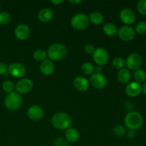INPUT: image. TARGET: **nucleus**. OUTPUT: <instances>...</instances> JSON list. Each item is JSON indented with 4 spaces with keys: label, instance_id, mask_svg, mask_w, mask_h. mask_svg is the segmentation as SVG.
<instances>
[{
    "label": "nucleus",
    "instance_id": "c756f323",
    "mask_svg": "<svg viewBox=\"0 0 146 146\" xmlns=\"http://www.w3.org/2000/svg\"><path fill=\"white\" fill-rule=\"evenodd\" d=\"M137 10L138 12L146 15V0H141L137 4Z\"/></svg>",
    "mask_w": 146,
    "mask_h": 146
},
{
    "label": "nucleus",
    "instance_id": "a878e982",
    "mask_svg": "<svg viewBox=\"0 0 146 146\" xmlns=\"http://www.w3.org/2000/svg\"><path fill=\"white\" fill-rule=\"evenodd\" d=\"M113 66L115 68L118 70H121L122 68H123L124 66L125 65V60L123 59L121 57H115L113 60L112 62Z\"/></svg>",
    "mask_w": 146,
    "mask_h": 146
},
{
    "label": "nucleus",
    "instance_id": "ddd939ff",
    "mask_svg": "<svg viewBox=\"0 0 146 146\" xmlns=\"http://www.w3.org/2000/svg\"><path fill=\"white\" fill-rule=\"evenodd\" d=\"M27 115L31 121H38L44 116V110L39 106H31L27 111Z\"/></svg>",
    "mask_w": 146,
    "mask_h": 146
},
{
    "label": "nucleus",
    "instance_id": "c9c22d12",
    "mask_svg": "<svg viewBox=\"0 0 146 146\" xmlns=\"http://www.w3.org/2000/svg\"><path fill=\"white\" fill-rule=\"evenodd\" d=\"M51 3H52V4H56V5H58V4H61V3H63L64 2V1H63V0H53V1H51Z\"/></svg>",
    "mask_w": 146,
    "mask_h": 146
},
{
    "label": "nucleus",
    "instance_id": "f704fd0d",
    "mask_svg": "<svg viewBox=\"0 0 146 146\" xmlns=\"http://www.w3.org/2000/svg\"><path fill=\"white\" fill-rule=\"evenodd\" d=\"M127 135H128V138H133L135 137V133L134 132V131H128V133H127Z\"/></svg>",
    "mask_w": 146,
    "mask_h": 146
},
{
    "label": "nucleus",
    "instance_id": "58836bf2",
    "mask_svg": "<svg viewBox=\"0 0 146 146\" xmlns=\"http://www.w3.org/2000/svg\"><path fill=\"white\" fill-rule=\"evenodd\" d=\"M41 146H48V145H41Z\"/></svg>",
    "mask_w": 146,
    "mask_h": 146
},
{
    "label": "nucleus",
    "instance_id": "6ab92c4d",
    "mask_svg": "<svg viewBox=\"0 0 146 146\" xmlns=\"http://www.w3.org/2000/svg\"><path fill=\"white\" fill-rule=\"evenodd\" d=\"M65 137L67 141L71 143L76 142L79 138V132L77 129L74 128H68L66 130Z\"/></svg>",
    "mask_w": 146,
    "mask_h": 146
},
{
    "label": "nucleus",
    "instance_id": "f3484780",
    "mask_svg": "<svg viewBox=\"0 0 146 146\" xmlns=\"http://www.w3.org/2000/svg\"><path fill=\"white\" fill-rule=\"evenodd\" d=\"M55 68L54 64L51 60H44L40 65V71L44 76H49L53 74Z\"/></svg>",
    "mask_w": 146,
    "mask_h": 146
},
{
    "label": "nucleus",
    "instance_id": "a211bd4d",
    "mask_svg": "<svg viewBox=\"0 0 146 146\" xmlns=\"http://www.w3.org/2000/svg\"><path fill=\"white\" fill-rule=\"evenodd\" d=\"M54 17V12L51 9L44 8L40 10L38 14V19L43 23H47Z\"/></svg>",
    "mask_w": 146,
    "mask_h": 146
},
{
    "label": "nucleus",
    "instance_id": "bb28decb",
    "mask_svg": "<svg viewBox=\"0 0 146 146\" xmlns=\"http://www.w3.org/2000/svg\"><path fill=\"white\" fill-rule=\"evenodd\" d=\"M113 133L118 137H123L126 133L125 128L122 125H116L113 128Z\"/></svg>",
    "mask_w": 146,
    "mask_h": 146
},
{
    "label": "nucleus",
    "instance_id": "dca6fc26",
    "mask_svg": "<svg viewBox=\"0 0 146 146\" xmlns=\"http://www.w3.org/2000/svg\"><path fill=\"white\" fill-rule=\"evenodd\" d=\"M74 86L76 90L84 92L89 88V81L84 76H77L74 81Z\"/></svg>",
    "mask_w": 146,
    "mask_h": 146
},
{
    "label": "nucleus",
    "instance_id": "7c9ffc66",
    "mask_svg": "<svg viewBox=\"0 0 146 146\" xmlns=\"http://www.w3.org/2000/svg\"><path fill=\"white\" fill-rule=\"evenodd\" d=\"M135 31L139 34H145L146 33V22L141 21L138 23L135 27Z\"/></svg>",
    "mask_w": 146,
    "mask_h": 146
},
{
    "label": "nucleus",
    "instance_id": "393cba45",
    "mask_svg": "<svg viewBox=\"0 0 146 146\" xmlns=\"http://www.w3.org/2000/svg\"><path fill=\"white\" fill-rule=\"evenodd\" d=\"M81 71L83 74L86 75H92L94 72V66L91 63L86 62L84 63L81 66Z\"/></svg>",
    "mask_w": 146,
    "mask_h": 146
},
{
    "label": "nucleus",
    "instance_id": "e433bc0d",
    "mask_svg": "<svg viewBox=\"0 0 146 146\" xmlns=\"http://www.w3.org/2000/svg\"><path fill=\"white\" fill-rule=\"evenodd\" d=\"M142 91L143 92V94L146 96V81H145L144 84L142 86Z\"/></svg>",
    "mask_w": 146,
    "mask_h": 146
},
{
    "label": "nucleus",
    "instance_id": "2f4dec72",
    "mask_svg": "<svg viewBox=\"0 0 146 146\" xmlns=\"http://www.w3.org/2000/svg\"><path fill=\"white\" fill-rule=\"evenodd\" d=\"M95 47L92 44H87L84 47V51L87 54H93L95 51Z\"/></svg>",
    "mask_w": 146,
    "mask_h": 146
},
{
    "label": "nucleus",
    "instance_id": "4be33fe9",
    "mask_svg": "<svg viewBox=\"0 0 146 146\" xmlns=\"http://www.w3.org/2000/svg\"><path fill=\"white\" fill-rule=\"evenodd\" d=\"M89 20L92 24L95 25H100L104 21V16L98 11H94L90 14Z\"/></svg>",
    "mask_w": 146,
    "mask_h": 146
},
{
    "label": "nucleus",
    "instance_id": "6e6552de",
    "mask_svg": "<svg viewBox=\"0 0 146 146\" xmlns=\"http://www.w3.org/2000/svg\"><path fill=\"white\" fill-rule=\"evenodd\" d=\"M118 37L121 40L125 41H131L134 38L135 36V31L132 27L125 25L121 27L118 31Z\"/></svg>",
    "mask_w": 146,
    "mask_h": 146
},
{
    "label": "nucleus",
    "instance_id": "4468645a",
    "mask_svg": "<svg viewBox=\"0 0 146 146\" xmlns=\"http://www.w3.org/2000/svg\"><path fill=\"white\" fill-rule=\"evenodd\" d=\"M30 29L27 25L24 24H19L14 30V34L15 36L18 38L19 40H24L27 39L30 36Z\"/></svg>",
    "mask_w": 146,
    "mask_h": 146
},
{
    "label": "nucleus",
    "instance_id": "9d476101",
    "mask_svg": "<svg viewBox=\"0 0 146 146\" xmlns=\"http://www.w3.org/2000/svg\"><path fill=\"white\" fill-rule=\"evenodd\" d=\"M90 83L94 88L102 89L107 84V79L102 74H93L90 78Z\"/></svg>",
    "mask_w": 146,
    "mask_h": 146
},
{
    "label": "nucleus",
    "instance_id": "0eeeda50",
    "mask_svg": "<svg viewBox=\"0 0 146 146\" xmlns=\"http://www.w3.org/2000/svg\"><path fill=\"white\" fill-rule=\"evenodd\" d=\"M125 65L128 69L136 71L142 65V57L137 53H133L127 57Z\"/></svg>",
    "mask_w": 146,
    "mask_h": 146
},
{
    "label": "nucleus",
    "instance_id": "72a5a7b5",
    "mask_svg": "<svg viewBox=\"0 0 146 146\" xmlns=\"http://www.w3.org/2000/svg\"><path fill=\"white\" fill-rule=\"evenodd\" d=\"M94 71H95V74H101L102 67L101 66H96V67H94Z\"/></svg>",
    "mask_w": 146,
    "mask_h": 146
},
{
    "label": "nucleus",
    "instance_id": "f8f14e48",
    "mask_svg": "<svg viewBox=\"0 0 146 146\" xmlns=\"http://www.w3.org/2000/svg\"><path fill=\"white\" fill-rule=\"evenodd\" d=\"M8 71L15 78H22L26 74V68L20 63H12L9 66Z\"/></svg>",
    "mask_w": 146,
    "mask_h": 146
},
{
    "label": "nucleus",
    "instance_id": "f03ea898",
    "mask_svg": "<svg viewBox=\"0 0 146 146\" xmlns=\"http://www.w3.org/2000/svg\"><path fill=\"white\" fill-rule=\"evenodd\" d=\"M125 125L130 131H135L142 126L143 118L142 115L136 111H131L125 115L124 118Z\"/></svg>",
    "mask_w": 146,
    "mask_h": 146
},
{
    "label": "nucleus",
    "instance_id": "aec40b11",
    "mask_svg": "<svg viewBox=\"0 0 146 146\" xmlns=\"http://www.w3.org/2000/svg\"><path fill=\"white\" fill-rule=\"evenodd\" d=\"M117 78L118 80L122 84H126L131 80V72L127 68H122L119 70L117 74Z\"/></svg>",
    "mask_w": 146,
    "mask_h": 146
},
{
    "label": "nucleus",
    "instance_id": "20e7f679",
    "mask_svg": "<svg viewBox=\"0 0 146 146\" xmlns=\"http://www.w3.org/2000/svg\"><path fill=\"white\" fill-rule=\"evenodd\" d=\"M4 105L10 111H17L22 105V98L19 93L13 91L5 97Z\"/></svg>",
    "mask_w": 146,
    "mask_h": 146
},
{
    "label": "nucleus",
    "instance_id": "5701e85b",
    "mask_svg": "<svg viewBox=\"0 0 146 146\" xmlns=\"http://www.w3.org/2000/svg\"><path fill=\"white\" fill-rule=\"evenodd\" d=\"M48 55H47V51L46 50L42 49V48H39L34 51V54H33V57L34 59L36 61H44L47 58Z\"/></svg>",
    "mask_w": 146,
    "mask_h": 146
},
{
    "label": "nucleus",
    "instance_id": "2eb2a0df",
    "mask_svg": "<svg viewBox=\"0 0 146 146\" xmlns=\"http://www.w3.org/2000/svg\"><path fill=\"white\" fill-rule=\"evenodd\" d=\"M125 91L128 96L136 97L142 92V86L135 81H133L127 84Z\"/></svg>",
    "mask_w": 146,
    "mask_h": 146
},
{
    "label": "nucleus",
    "instance_id": "b1692460",
    "mask_svg": "<svg viewBox=\"0 0 146 146\" xmlns=\"http://www.w3.org/2000/svg\"><path fill=\"white\" fill-rule=\"evenodd\" d=\"M133 78L135 82L138 84L145 82L146 80V72L143 69L136 70L133 74Z\"/></svg>",
    "mask_w": 146,
    "mask_h": 146
},
{
    "label": "nucleus",
    "instance_id": "1a4fd4ad",
    "mask_svg": "<svg viewBox=\"0 0 146 146\" xmlns=\"http://www.w3.org/2000/svg\"><path fill=\"white\" fill-rule=\"evenodd\" d=\"M34 84L29 78H21L15 86L17 93L21 94H28L32 90Z\"/></svg>",
    "mask_w": 146,
    "mask_h": 146
},
{
    "label": "nucleus",
    "instance_id": "4c0bfd02",
    "mask_svg": "<svg viewBox=\"0 0 146 146\" xmlns=\"http://www.w3.org/2000/svg\"><path fill=\"white\" fill-rule=\"evenodd\" d=\"M68 2L71 3V4H79L81 2V0H77V1H68Z\"/></svg>",
    "mask_w": 146,
    "mask_h": 146
},
{
    "label": "nucleus",
    "instance_id": "7ed1b4c3",
    "mask_svg": "<svg viewBox=\"0 0 146 146\" xmlns=\"http://www.w3.org/2000/svg\"><path fill=\"white\" fill-rule=\"evenodd\" d=\"M66 48L61 43H54L48 48L47 55L52 61H60L66 55Z\"/></svg>",
    "mask_w": 146,
    "mask_h": 146
},
{
    "label": "nucleus",
    "instance_id": "f257e3e1",
    "mask_svg": "<svg viewBox=\"0 0 146 146\" xmlns=\"http://www.w3.org/2000/svg\"><path fill=\"white\" fill-rule=\"evenodd\" d=\"M72 123L71 116L65 112H57L51 118V124L58 130H66Z\"/></svg>",
    "mask_w": 146,
    "mask_h": 146
},
{
    "label": "nucleus",
    "instance_id": "39448f33",
    "mask_svg": "<svg viewBox=\"0 0 146 146\" xmlns=\"http://www.w3.org/2000/svg\"><path fill=\"white\" fill-rule=\"evenodd\" d=\"M89 17L86 14L78 13L75 14L71 19V24L76 30H84L89 24Z\"/></svg>",
    "mask_w": 146,
    "mask_h": 146
},
{
    "label": "nucleus",
    "instance_id": "c85d7f7f",
    "mask_svg": "<svg viewBox=\"0 0 146 146\" xmlns=\"http://www.w3.org/2000/svg\"><path fill=\"white\" fill-rule=\"evenodd\" d=\"M15 88V86H14V83L11 81H5L2 84V88L6 93H10L13 92Z\"/></svg>",
    "mask_w": 146,
    "mask_h": 146
},
{
    "label": "nucleus",
    "instance_id": "473e14b6",
    "mask_svg": "<svg viewBox=\"0 0 146 146\" xmlns=\"http://www.w3.org/2000/svg\"><path fill=\"white\" fill-rule=\"evenodd\" d=\"M7 71H8V68L6 64L3 62H0V75H7Z\"/></svg>",
    "mask_w": 146,
    "mask_h": 146
},
{
    "label": "nucleus",
    "instance_id": "412c9836",
    "mask_svg": "<svg viewBox=\"0 0 146 146\" xmlns=\"http://www.w3.org/2000/svg\"><path fill=\"white\" fill-rule=\"evenodd\" d=\"M103 31L104 33L108 36H113L116 35L118 33V29H117L116 26L111 22H108L104 24L103 27Z\"/></svg>",
    "mask_w": 146,
    "mask_h": 146
},
{
    "label": "nucleus",
    "instance_id": "9b49d317",
    "mask_svg": "<svg viewBox=\"0 0 146 146\" xmlns=\"http://www.w3.org/2000/svg\"><path fill=\"white\" fill-rule=\"evenodd\" d=\"M120 19L121 21L125 25H131L135 21V14L132 9L128 8L123 9L120 12Z\"/></svg>",
    "mask_w": 146,
    "mask_h": 146
},
{
    "label": "nucleus",
    "instance_id": "423d86ee",
    "mask_svg": "<svg viewBox=\"0 0 146 146\" xmlns=\"http://www.w3.org/2000/svg\"><path fill=\"white\" fill-rule=\"evenodd\" d=\"M93 59L98 66L106 65L109 59V55L106 49L102 47L96 48L93 54Z\"/></svg>",
    "mask_w": 146,
    "mask_h": 146
},
{
    "label": "nucleus",
    "instance_id": "cd10ccee",
    "mask_svg": "<svg viewBox=\"0 0 146 146\" xmlns=\"http://www.w3.org/2000/svg\"><path fill=\"white\" fill-rule=\"evenodd\" d=\"M11 21V16L8 12H0V25L4 26L8 24Z\"/></svg>",
    "mask_w": 146,
    "mask_h": 146
}]
</instances>
